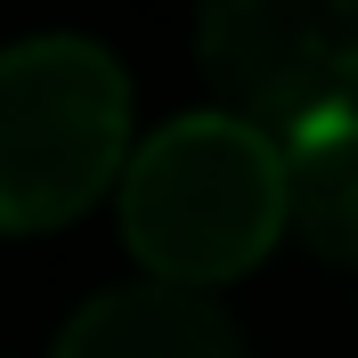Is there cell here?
Instances as JSON below:
<instances>
[{
  "label": "cell",
  "instance_id": "cell-1",
  "mask_svg": "<svg viewBox=\"0 0 358 358\" xmlns=\"http://www.w3.org/2000/svg\"><path fill=\"white\" fill-rule=\"evenodd\" d=\"M122 245L147 261V277L171 285H228L268 261L285 236V138L236 106L179 114L122 163Z\"/></svg>",
  "mask_w": 358,
  "mask_h": 358
},
{
  "label": "cell",
  "instance_id": "cell-2",
  "mask_svg": "<svg viewBox=\"0 0 358 358\" xmlns=\"http://www.w3.org/2000/svg\"><path fill=\"white\" fill-rule=\"evenodd\" d=\"M131 163V82L98 41L41 33L0 49V236L82 220L122 187Z\"/></svg>",
  "mask_w": 358,
  "mask_h": 358
},
{
  "label": "cell",
  "instance_id": "cell-3",
  "mask_svg": "<svg viewBox=\"0 0 358 358\" xmlns=\"http://www.w3.org/2000/svg\"><path fill=\"white\" fill-rule=\"evenodd\" d=\"M196 57L236 114L285 138L310 114L358 106V0H203Z\"/></svg>",
  "mask_w": 358,
  "mask_h": 358
},
{
  "label": "cell",
  "instance_id": "cell-4",
  "mask_svg": "<svg viewBox=\"0 0 358 358\" xmlns=\"http://www.w3.org/2000/svg\"><path fill=\"white\" fill-rule=\"evenodd\" d=\"M49 358H245V342L203 285L147 277V285H114L82 301Z\"/></svg>",
  "mask_w": 358,
  "mask_h": 358
},
{
  "label": "cell",
  "instance_id": "cell-5",
  "mask_svg": "<svg viewBox=\"0 0 358 358\" xmlns=\"http://www.w3.org/2000/svg\"><path fill=\"white\" fill-rule=\"evenodd\" d=\"M285 220L334 268H358V106L285 131Z\"/></svg>",
  "mask_w": 358,
  "mask_h": 358
}]
</instances>
